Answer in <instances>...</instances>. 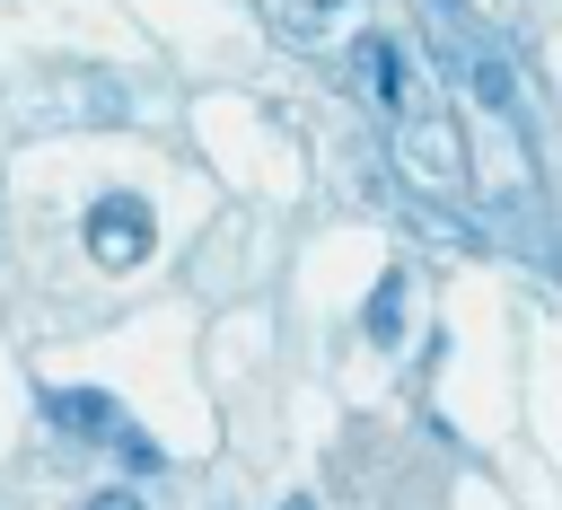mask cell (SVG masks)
<instances>
[{
	"mask_svg": "<svg viewBox=\"0 0 562 510\" xmlns=\"http://www.w3.org/2000/svg\"><path fill=\"white\" fill-rule=\"evenodd\" d=\"M342 9H360V0H281V26H290V35L307 44V35H325V26L342 18Z\"/></svg>",
	"mask_w": 562,
	"mask_h": 510,
	"instance_id": "6",
	"label": "cell"
},
{
	"mask_svg": "<svg viewBox=\"0 0 562 510\" xmlns=\"http://www.w3.org/2000/svg\"><path fill=\"white\" fill-rule=\"evenodd\" d=\"M281 510H316V501H307V492H290V501H281Z\"/></svg>",
	"mask_w": 562,
	"mask_h": 510,
	"instance_id": "9",
	"label": "cell"
},
{
	"mask_svg": "<svg viewBox=\"0 0 562 510\" xmlns=\"http://www.w3.org/2000/svg\"><path fill=\"white\" fill-rule=\"evenodd\" d=\"M79 510H149V501H140V492H132V484H105V492H88V501H79Z\"/></svg>",
	"mask_w": 562,
	"mask_h": 510,
	"instance_id": "8",
	"label": "cell"
},
{
	"mask_svg": "<svg viewBox=\"0 0 562 510\" xmlns=\"http://www.w3.org/2000/svg\"><path fill=\"white\" fill-rule=\"evenodd\" d=\"M79 237H88V255H97L105 273H132V264H149L158 220H149V202H140V193H97V202L79 211Z\"/></svg>",
	"mask_w": 562,
	"mask_h": 510,
	"instance_id": "1",
	"label": "cell"
},
{
	"mask_svg": "<svg viewBox=\"0 0 562 510\" xmlns=\"http://www.w3.org/2000/svg\"><path fill=\"white\" fill-rule=\"evenodd\" d=\"M465 79H474V97H483L492 114H509V106H518V79H509V62H501V53H474V62H465Z\"/></svg>",
	"mask_w": 562,
	"mask_h": 510,
	"instance_id": "5",
	"label": "cell"
},
{
	"mask_svg": "<svg viewBox=\"0 0 562 510\" xmlns=\"http://www.w3.org/2000/svg\"><path fill=\"white\" fill-rule=\"evenodd\" d=\"M123 466H132V475H158V466H167V457H158V440H140V431H132V422H123Z\"/></svg>",
	"mask_w": 562,
	"mask_h": 510,
	"instance_id": "7",
	"label": "cell"
},
{
	"mask_svg": "<svg viewBox=\"0 0 562 510\" xmlns=\"http://www.w3.org/2000/svg\"><path fill=\"white\" fill-rule=\"evenodd\" d=\"M44 422L70 440H123V404L105 387H44Z\"/></svg>",
	"mask_w": 562,
	"mask_h": 510,
	"instance_id": "2",
	"label": "cell"
},
{
	"mask_svg": "<svg viewBox=\"0 0 562 510\" xmlns=\"http://www.w3.org/2000/svg\"><path fill=\"white\" fill-rule=\"evenodd\" d=\"M360 62H369L378 106H386V114H404V53H395V35H360Z\"/></svg>",
	"mask_w": 562,
	"mask_h": 510,
	"instance_id": "4",
	"label": "cell"
},
{
	"mask_svg": "<svg viewBox=\"0 0 562 510\" xmlns=\"http://www.w3.org/2000/svg\"><path fill=\"white\" fill-rule=\"evenodd\" d=\"M360 334H369L378 352L404 343V273H378V290H369V308H360Z\"/></svg>",
	"mask_w": 562,
	"mask_h": 510,
	"instance_id": "3",
	"label": "cell"
}]
</instances>
